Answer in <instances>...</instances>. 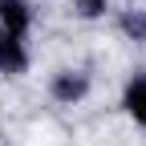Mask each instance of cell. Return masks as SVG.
<instances>
[{
    "instance_id": "1",
    "label": "cell",
    "mask_w": 146,
    "mask_h": 146,
    "mask_svg": "<svg viewBox=\"0 0 146 146\" xmlns=\"http://www.w3.org/2000/svg\"><path fill=\"white\" fill-rule=\"evenodd\" d=\"M49 98L57 102V106H81V102L89 98V73H81V69H61V73H53Z\"/></svg>"
},
{
    "instance_id": "2",
    "label": "cell",
    "mask_w": 146,
    "mask_h": 146,
    "mask_svg": "<svg viewBox=\"0 0 146 146\" xmlns=\"http://www.w3.org/2000/svg\"><path fill=\"white\" fill-rule=\"evenodd\" d=\"M25 69H29V36L0 29V73L4 77H16Z\"/></svg>"
},
{
    "instance_id": "3",
    "label": "cell",
    "mask_w": 146,
    "mask_h": 146,
    "mask_svg": "<svg viewBox=\"0 0 146 146\" xmlns=\"http://www.w3.org/2000/svg\"><path fill=\"white\" fill-rule=\"evenodd\" d=\"M122 110L130 114V122L138 130H146V73H134L122 89Z\"/></svg>"
},
{
    "instance_id": "4",
    "label": "cell",
    "mask_w": 146,
    "mask_h": 146,
    "mask_svg": "<svg viewBox=\"0 0 146 146\" xmlns=\"http://www.w3.org/2000/svg\"><path fill=\"white\" fill-rule=\"evenodd\" d=\"M0 29L29 36V29H33V8H29V0H0Z\"/></svg>"
},
{
    "instance_id": "5",
    "label": "cell",
    "mask_w": 146,
    "mask_h": 146,
    "mask_svg": "<svg viewBox=\"0 0 146 146\" xmlns=\"http://www.w3.org/2000/svg\"><path fill=\"white\" fill-rule=\"evenodd\" d=\"M122 33L130 41H146V8H130L122 16Z\"/></svg>"
},
{
    "instance_id": "6",
    "label": "cell",
    "mask_w": 146,
    "mask_h": 146,
    "mask_svg": "<svg viewBox=\"0 0 146 146\" xmlns=\"http://www.w3.org/2000/svg\"><path fill=\"white\" fill-rule=\"evenodd\" d=\"M106 4L110 0H77V16H85V21H98V16H106Z\"/></svg>"
}]
</instances>
